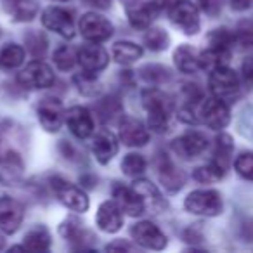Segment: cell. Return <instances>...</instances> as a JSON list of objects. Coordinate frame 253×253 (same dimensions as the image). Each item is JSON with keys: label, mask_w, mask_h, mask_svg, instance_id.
<instances>
[{"label": "cell", "mask_w": 253, "mask_h": 253, "mask_svg": "<svg viewBox=\"0 0 253 253\" xmlns=\"http://www.w3.org/2000/svg\"><path fill=\"white\" fill-rule=\"evenodd\" d=\"M78 63V52L70 45H61L59 49H56L54 52V64L59 70L68 71Z\"/></svg>", "instance_id": "cell-36"}, {"label": "cell", "mask_w": 253, "mask_h": 253, "mask_svg": "<svg viewBox=\"0 0 253 253\" xmlns=\"http://www.w3.org/2000/svg\"><path fill=\"white\" fill-rule=\"evenodd\" d=\"M64 120L68 123L70 132L78 139H87L94 134V118L90 111L84 106H73L64 113Z\"/></svg>", "instance_id": "cell-14"}, {"label": "cell", "mask_w": 253, "mask_h": 253, "mask_svg": "<svg viewBox=\"0 0 253 253\" xmlns=\"http://www.w3.org/2000/svg\"><path fill=\"white\" fill-rule=\"evenodd\" d=\"M208 148V139L201 132L191 130L184 135L177 137L172 142V149L179 158L182 160H193L196 156L203 155Z\"/></svg>", "instance_id": "cell-11"}, {"label": "cell", "mask_w": 253, "mask_h": 253, "mask_svg": "<svg viewBox=\"0 0 253 253\" xmlns=\"http://www.w3.org/2000/svg\"><path fill=\"white\" fill-rule=\"evenodd\" d=\"M92 153H94L95 160H97L101 165L109 163L116 156V153H118V137H116L109 128H101V130L94 135Z\"/></svg>", "instance_id": "cell-19"}, {"label": "cell", "mask_w": 253, "mask_h": 253, "mask_svg": "<svg viewBox=\"0 0 253 253\" xmlns=\"http://www.w3.org/2000/svg\"><path fill=\"white\" fill-rule=\"evenodd\" d=\"M142 106L148 111V126L156 134H163L169 130L170 115L173 104L167 94L158 88H148L142 92Z\"/></svg>", "instance_id": "cell-1"}, {"label": "cell", "mask_w": 253, "mask_h": 253, "mask_svg": "<svg viewBox=\"0 0 253 253\" xmlns=\"http://www.w3.org/2000/svg\"><path fill=\"white\" fill-rule=\"evenodd\" d=\"M78 30H80L82 37L88 42L101 43L111 39L113 35V25L109 19L104 16L97 14V12H87L80 18L78 23Z\"/></svg>", "instance_id": "cell-7"}, {"label": "cell", "mask_w": 253, "mask_h": 253, "mask_svg": "<svg viewBox=\"0 0 253 253\" xmlns=\"http://www.w3.org/2000/svg\"><path fill=\"white\" fill-rule=\"evenodd\" d=\"M169 18L172 25L186 35H196L201 28L198 7L189 0H175L169 9Z\"/></svg>", "instance_id": "cell-4"}, {"label": "cell", "mask_w": 253, "mask_h": 253, "mask_svg": "<svg viewBox=\"0 0 253 253\" xmlns=\"http://www.w3.org/2000/svg\"><path fill=\"white\" fill-rule=\"evenodd\" d=\"M144 43L153 52H162L169 47V35L160 28H148V33L144 35Z\"/></svg>", "instance_id": "cell-37"}, {"label": "cell", "mask_w": 253, "mask_h": 253, "mask_svg": "<svg viewBox=\"0 0 253 253\" xmlns=\"http://www.w3.org/2000/svg\"><path fill=\"white\" fill-rule=\"evenodd\" d=\"M141 77L144 78L148 84L151 85H160L163 82H167L170 78V73L167 68L160 66V64H148L141 70Z\"/></svg>", "instance_id": "cell-38"}, {"label": "cell", "mask_w": 253, "mask_h": 253, "mask_svg": "<svg viewBox=\"0 0 253 253\" xmlns=\"http://www.w3.org/2000/svg\"><path fill=\"white\" fill-rule=\"evenodd\" d=\"M234 169L243 179L253 182V153H243L236 158Z\"/></svg>", "instance_id": "cell-41"}, {"label": "cell", "mask_w": 253, "mask_h": 253, "mask_svg": "<svg viewBox=\"0 0 253 253\" xmlns=\"http://www.w3.org/2000/svg\"><path fill=\"white\" fill-rule=\"evenodd\" d=\"M59 232L63 234V238H66L71 243H80L82 248H84V241L92 239V234L88 231H85L80 225V222L75 220V218H68L63 222V225L59 227Z\"/></svg>", "instance_id": "cell-31"}, {"label": "cell", "mask_w": 253, "mask_h": 253, "mask_svg": "<svg viewBox=\"0 0 253 253\" xmlns=\"http://www.w3.org/2000/svg\"><path fill=\"white\" fill-rule=\"evenodd\" d=\"M106 250H111V252H115V250H126V252H130V250H134V246L130 245V243L123 241V239H116V241L109 243L108 246H106Z\"/></svg>", "instance_id": "cell-45"}, {"label": "cell", "mask_w": 253, "mask_h": 253, "mask_svg": "<svg viewBox=\"0 0 253 253\" xmlns=\"http://www.w3.org/2000/svg\"><path fill=\"white\" fill-rule=\"evenodd\" d=\"M4 246H5V238L2 234H0V250L4 248Z\"/></svg>", "instance_id": "cell-48"}, {"label": "cell", "mask_w": 253, "mask_h": 253, "mask_svg": "<svg viewBox=\"0 0 253 253\" xmlns=\"http://www.w3.org/2000/svg\"><path fill=\"white\" fill-rule=\"evenodd\" d=\"M236 45L243 49H252L253 47V25L252 23H241L234 32Z\"/></svg>", "instance_id": "cell-42"}, {"label": "cell", "mask_w": 253, "mask_h": 253, "mask_svg": "<svg viewBox=\"0 0 253 253\" xmlns=\"http://www.w3.org/2000/svg\"><path fill=\"white\" fill-rule=\"evenodd\" d=\"M25 163L19 153L7 149L0 151V182L2 184H12L21 179Z\"/></svg>", "instance_id": "cell-23"}, {"label": "cell", "mask_w": 253, "mask_h": 253, "mask_svg": "<svg viewBox=\"0 0 253 253\" xmlns=\"http://www.w3.org/2000/svg\"><path fill=\"white\" fill-rule=\"evenodd\" d=\"M82 2L94 9H108L111 5V0H82Z\"/></svg>", "instance_id": "cell-47"}, {"label": "cell", "mask_w": 253, "mask_h": 253, "mask_svg": "<svg viewBox=\"0 0 253 253\" xmlns=\"http://www.w3.org/2000/svg\"><path fill=\"white\" fill-rule=\"evenodd\" d=\"M2 7L12 21L26 23L39 14V5L35 0H2Z\"/></svg>", "instance_id": "cell-24"}, {"label": "cell", "mask_w": 253, "mask_h": 253, "mask_svg": "<svg viewBox=\"0 0 253 253\" xmlns=\"http://www.w3.org/2000/svg\"><path fill=\"white\" fill-rule=\"evenodd\" d=\"M146 167H148V163H146L144 156L139 155V153H128L122 162L123 173L128 177L142 175V173L146 172Z\"/></svg>", "instance_id": "cell-34"}, {"label": "cell", "mask_w": 253, "mask_h": 253, "mask_svg": "<svg viewBox=\"0 0 253 253\" xmlns=\"http://www.w3.org/2000/svg\"><path fill=\"white\" fill-rule=\"evenodd\" d=\"M78 63H80L84 71L97 73V71L104 70L108 66L109 56L101 45H97L95 42H90L78 50Z\"/></svg>", "instance_id": "cell-20"}, {"label": "cell", "mask_w": 253, "mask_h": 253, "mask_svg": "<svg viewBox=\"0 0 253 253\" xmlns=\"http://www.w3.org/2000/svg\"><path fill=\"white\" fill-rule=\"evenodd\" d=\"M18 80L23 87L28 88H47L54 84V73L50 66L42 63L40 59L26 64L25 70L18 75Z\"/></svg>", "instance_id": "cell-9"}, {"label": "cell", "mask_w": 253, "mask_h": 253, "mask_svg": "<svg viewBox=\"0 0 253 253\" xmlns=\"http://www.w3.org/2000/svg\"><path fill=\"white\" fill-rule=\"evenodd\" d=\"M173 63L182 73H196L200 70V52L191 45H179L173 52Z\"/></svg>", "instance_id": "cell-25"}, {"label": "cell", "mask_w": 253, "mask_h": 253, "mask_svg": "<svg viewBox=\"0 0 253 253\" xmlns=\"http://www.w3.org/2000/svg\"><path fill=\"white\" fill-rule=\"evenodd\" d=\"M57 2H66V0H57Z\"/></svg>", "instance_id": "cell-49"}, {"label": "cell", "mask_w": 253, "mask_h": 253, "mask_svg": "<svg viewBox=\"0 0 253 253\" xmlns=\"http://www.w3.org/2000/svg\"><path fill=\"white\" fill-rule=\"evenodd\" d=\"M156 170H158L160 182L165 186L167 191L175 193V191L182 189L184 186V173L175 167V163L169 158V155L160 153L156 158Z\"/></svg>", "instance_id": "cell-18"}, {"label": "cell", "mask_w": 253, "mask_h": 253, "mask_svg": "<svg viewBox=\"0 0 253 253\" xmlns=\"http://www.w3.org/2000/svg\"><path fill=\"white\" fill-rule=\"evenodd\" d=\"M253 5V0H231V7L234 11H246Z\"/></svg>", "instance_id": "cell-46"}, {"label": "cell", "mask_w": 253, "mask_h": 253, "mask_svg": "<svg viewBox=\"0 0 253 253\" xmlns=\"http://www.w3.org/2000/svg\"><path fill=\"white\" fill-rule=\"evenodd\" d=\"M25 61V49L18 43H7L0 49V68L2 70H16Z\"/></svg>", "instance_id": "cell-29"}, {"label": "cell", "mask_w": 253, "mask_h": 253, "mask_svg": "<svg viewBox=\"0 0 253 253\" xmlns=\"http://www.w3.org/2000/svg\"><path fill=\"white\" fill-rule=\"evenodd\" d=\"M160 11H162L160 4L156 0H153V2H142V4H135L134 7H128L126 16H128V21L134 28L148 30Z\"/></svg>", "instance_id": "cell-22"}, {"label": "cell", "mask_w": 253, "mask_h": 253, "mask_svg": "<svg viewBox=\"0 0 253 253\" xmlns=\"http://www.w3.org/2000/svg\"><path fill=\"white\" fill-rule=\"evenodd\" d=\"M132 187H134V189L137 191L139 194H141L142 201H144L146 211L158 215V213H162V211L167 208L165 198L162 196L160 189L153 182H149V180H146V179H137Z\"/></svg>", "instance_id": "cell-21"}, {"label": "cell", "mask_w": 253, "mask_h": 253, "mask_svg": "<svg viewBox=\"0 0 253 253\" xmlns=\"http://www.w3.org/2000/svg\"><path fill=\"white\" fill-rule=\"evenodd\" d=\"M241 75L248 84H253V59H248V61L243 63Z\"/></svg>", "instance_id": "cell-44"}, {"label": "cell", "mask_w": 253, "mask_h": 253, "mask_svg": "<svg viewBox=\"0 0 253 253\" xmlns=\"http://www.w3.org/2000/svg\"><path fill=\"white\" fill-rule=\"evenodd\" d=\"M26 49L30 50V54H32L35 59L43 57V54H45V50H47L45 37L40 35V33H37V32H32L28 37H26Z\"/></svg>", "instance_id": "cell-40"}, {"label": "cell", "mask_w": 253, "mask_h": 253, "mask_svg": "<svg viewBox=\"0 0 253 253\" xmlns=\"http://www.w3.org/2000/svg\"><path fill=\"white\" fill-rule=\"evenodd\" d=\"M184 207L189 213L200 217H217L222 213V196L215 189H198L187 194Z\"/></svg>", "instance_id": "cell-2"}, {"label": "cell", "mask_w": 253, "mask_h": 253, "mask_svg": "<svg viewBox=\"0 0 253 253\" xmlns=\"http://www.w3.org/2000/svg\"><path fill=\"white\" fill-rule=\"evenodd\" d=\"M120 141L128 148H142L149 142V130L141 120L123 116L120 122Z\"/></svg>", "instance_id": "cell-13"}, {"label": "cell", "mask_w": 253, "mask_h": 253, "mask_svg": "<svg viewBox=\"0 0 253 253\" xmlns=\"http://www.w3.org/2000/svg\"><path fill=\"white\" fill-rule=\"evenodd\" d=\"M225 170L220 169V167L217 165V163H208V165H203V167H198L196 170H194L193 177L194 180H198V182L201 184H213V182H218V180L224 177Z\"/></svg>", "instance_id": "cell-33"}, {"label": "cell", "mask_w": 253, "mask_h": 253, "mask_svg": "<svg viewBox=\"0 0 253 253\" xmlns=\"http://www.w3.org/2000/svg\"><path fill=\"white\" fill-rule=\"evenodd\" d=\"M198 118L213 130H222L231 122V111H229L227 102L213 95L210 99H203L201 104L198 106Z\"/></svg>", "instance_id": "cell-6"}, {"label": "cell", "mask_w": 253, "mask_h": 253, "mask_svg": "<svg viewBox=\"0 0 253 253\" xmlns=\"http://www.w3.org/2000/svg\"><path fill=\"white\" fill-rule=\"evenodd\" d=\"M111 56L118 64L130 66V64H134L135 61H139L142 57V47L134 42H126V40H123V42L113 43Z\"/></svg>", "instance_id": "cell-26"}, {"label": "cell", "mask_w": 253, "mask_h": 253, "mask_svg": "<svg viewBox=\"0 0 253 253\" xmlns=\"http://www.w3.org/2000/svg\"><path fill=\"white\" fill-rule=\"evenodd\" d=\"M50 186H52V191L57 200H59V203H63L71 211L84 213V211L88 210V198L84 193V189L68 182L63 177H52L50 179Z\"/></svg>", "instance_id": "cell-5"}, {"label": "cell", "mask_w": 253, "mask_h": 253, "mask_svg": "<svg viewBox=\"0 0 253 253\" xmlns=\"http://www.w3.org/2000/svg\"><path fill=\"white\" fill-rule=\"evenodd\" d=\"M231 57V50H220L213 49V47H208L207 50L200 52V66L203 70H215L218 66H225V63Z\"/></svg>", "instance_id": "cell-30"}, {"label": "cell", "mask_w": 253, "mask_h": 253, "mask_svg": "<svg viewBox=\"0 0 253 253\" xmlns=\"http://www.w3.org/2000/svg\"><path fill=\"white\" fill-rule=\"evenodd\" d=\"M130 236L139 246L148 250H163L167 246V236L148 220L137 222L130 227Z\"/></svg>", "instance_id": "cell-10"}, {"label": "cell", "mask_w": 253, "mask_h": 253, "mask_svg": "<svg viewBox=\"0 0 253 253\" xmlns=\"http://www.w3.org/2000/svg\"><path fill=\"white\" fill-rule=\"evenodd\" d=\"M42 25L47 30L57 33L63 39H73L75 37V21L71 12L63 7H47L42 12Z\"/></svg>", "instance_id": "cell-8"}, {"label": "cell", "mask_w": 253, "mask_h": 253, "mask_svg": "<svg viewBox=\"0 0 253 253\" xmlns=\"http://www.w3.org/2000/svg\"><path fill=\"white\" fill-rule=\"evenodd\" d=\"M208 45L213 47V49L220 50H231L232 45H236L234 33L229 32L227 28H218L208 35Z\"/></svg>", "instance_id": "cell-35"}, {"label": "cell", "mask_w": 253, "mask_h": 253, "mask_svg": "<svg viewBox=\"0 0 253 253\" xmlns=\"http://www.w3.org/2000/svg\"><path fill=\"white\" fill-rule=\"evenodd\" d=\"M64 109L57 99L45 97L40 101L39 108H37V115H39L40 125L45 128L47 132H57L64 122Z\"/></svg>", "instance_id": "cell-15"}, {"label": "cell", "mask_w": 253, "mask_h": 253, "mask_svg": "<svg viewBox=\"0 0 253 253\" xmlns=\"http://www.w3.org/2000/svg\"><path fill=\"white\" fill-rule=\"evenodd\" d=\"M25 250H32V252H47L50 248V234L43 225H37V227L30 229L25 236Z\"/></svg>", "instance_id": "cell-27"}, {"label": "cell", "mask_w": 253, "mask_h": 253, "mask_svg": "<svg viewBox=\"0 0 253 253\" xmlns=\"http://www.w3.org/2000/svg\"><path fill=\"white\" fill-rule=\"evenodd\" d=\"M75 85H77L78 92L87 97H94L101 92V84H99L95 73H90V71H85V73H80L73 78Z\"/></svg>", "instance_id": "cell-32"}, {"label": "cell", "mask_w": 253, "mask_h": 253, "mask_svg": "<svg viewBox=\"0 0 253 253\" xmlns=\"http://www.w3.org/2000/svg\"><path fill=\"white\" fill-rule=\"evenodd\" d=\"M95 224L102 232H108V234H115L122 229L123 211L115 200L102 201L99 205L97 213H95Z\"/></svg>", "instance_id": "cell-16"}, {"label": "cell", "mask_w": 253, "mask_h": 253, "mask_svg": "<svg viewBox=\"0 0 253 253\" xmlns=\"http://www.w3.org/2000/svg\"><path fill=\"white\" fill-rule=\"evenodd\" d=\"M208 85H210L211 94L225 102L238 97L239 87H241L239 85V77L236 75V71H232L227 66H218L215 70H211L210 78H208Z\"/></svg>", "instance_id": "cell-3"}, {"label": "cell", "mask_w": 253, "mask_h": 253, "mask_svg": "<svg viewBox=\"0 0 253 253\" xmlns=\"http://www.w3.org/2000/svg\"><path fill=\"white\" fill-rule=\"evenodd\" d=\"M25 208L11 196L0 198V231L4 234H14L23 224Z\"/></svg>", "instance_id": "cell-12"}, {"label": "cell", "mask_w": 253, "mask_h": 253, "mask_svg": "<svg viewBox=\"0 0 253 253\" xmlns=\"http://www.w3.org/2000/svg\"><path fill=\"white\" fill-rule=\"evenodd\" d=\"M113 200L118 203L123 213L130 215V217H137V215L144 213V201H142L141 194L134 189V187H126L122 184H116L113 187Z\"/></svg>", "instance_id": "cell-17"}, {"label": "cell", "mask_w": 253, "mask_h": 253, "mask_svg": "<svg viewBox=\"0 0 253 253\" xmlns=\"http://www.w3.org/2000/svg\"><path fill=\"white\" fill-rule=\"evenodd\" d=\"M234 144H232V137L227 134H220L215 139V149H213V160L211 162L217 163L220 169L227 170L229 163H231V155Z\"/></svg>", "instance_id": "cell-28"}, {"label": "cell", "mask_w": 253, "mask_h": 253, "mask_svg": "<svg viewBox=\"0 0 253 253\" xmlns=\"http://www.w3.org/2000/svg\"><path fill=\"white\" fill-rule=\"evenodd\" d=\"M225 5V0H200V9L210 18H217Z\"/></svg>", "instance_id": "cell-43"}, {"label": "cell", "mask_w": 253, "mask_h": 253, "mask_svg": "<svg viewBox=\"0 0 253 253\" xmlns=\"http://www.w3.org/2000/svg\"><path fill=\"white\" fill-rule=\"evenodd\" d=\"M97 113L101 116V120L108 122V120H113L116 115L122 113V104L116 97H104L97 106Z\"/></svg>", "instance_id": "cell-39"}]
</instances>
